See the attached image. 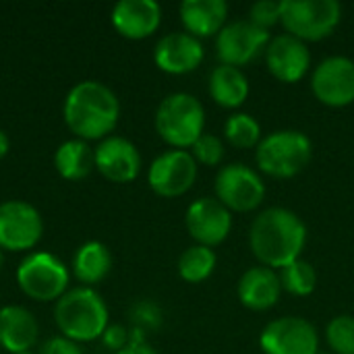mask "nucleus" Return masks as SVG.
<instances>
[{
    "instance_id": "10",
    "label": "nucleus",
    "mask_w": 354,
    "mask_h": 354,
    "mask_svg": "<svg viewBox=\"0 0 354 354\" xmlns=\"http://www.w3.org/2000/svg\"><path fill=\"white\" fill-rule=\"evenodd\" d=\"M270 41L272 35L268 29L257 27L249 19L232 21L226 23L216 35V54L220 58V64L241 68L243 64H249L255 56H259Z\"/></svg>"
},
{
    "instance_id": "3",
    "label": "nucleus",
    "mask_w": 354,
    "mask_h": 354,
    "mask_svg": "<svg viewBox=\"0 0 354 354\" xmlns=\"http://www.w3.org/2000/svg\"><path fill=\"white\" fill-rule=\"evenodd\" d=\"M54 322L64 338L73 342H93L102 338L108 324L104 299L89 286L66 290L54 307Z\"/></svg>"
},
{
    "instance_id": "35",
    "label": "nucleus",
    "mask_w": 354,
    "mask_h": 354,
    "mask_svg": "<svg viewBox=\"0 0 354 354\" xmlns=\"http://www.w3.org/2000/svg\"><path fill=\"white\" fill-rule=\"evenodd\" d=\"M8 149H10V141H8V135L0 129V160L8 153Z\"/></svg>"
},
{
    "instance_id": "33",
    "label": "nucleus",
    "mask_w": 354,
    "mask_h": 354,
    "mask_svg": "<svg viewBox=\"0 0 354 354\" xmlns=\"http://www.w3.org/2000/svg\"><path fill=\"white\" fill-rule=\"evenodd\" d=\"M137 324L147 326V328H158L160 326V311L158 307H153L151 303H141L137 307V315H135Z\"/></svg>"
},
{
    "instance_id": "38",
    "label": "nucleus",
    "mask_w": 354,
    "mask_h": 354,
    "mask_svg": "<svg viewBox=\"0 0 354 354\" xmlns=\"http://www.w3.org/2000/svg\"><path fill=\"white\" fill-rule=\"evenodd\" d=\"M21 354H31V353H21Z\"/></svg>"
},
{
    "instance_id": "16",
    "label": "nucleus",
    "mask_w": 354,
    "mask_h": 354,
    "mask_svg": "<svg viewBox=\"0 0 354 354\" xmlns=\"http://www.w3.org/2000/svg\"><path fill=\"white\" fill-rule=\"evenodd\" d=\"M266 62L270 73L278 81L297 83L307 75L311 66V52L307 48V41L290 33H280L272 37V41L268 44Z\"/></svg>"
},
{
    "instance_id": "6",
    "label": "nucleus",
    "mask_w": 354,
    "mask_h": 354,
    "mask_svg": "<svg viewBox=\"0 0 354 354\" xmlns=\"http://www.w3.org/2000/svg\"><path fill=\"white\" fill-rule=\"evenodd\" d=\"M342 19V4L338 0H282L284 29L303 39L317 41L328 37Z\"/></svg>"
},
{
    "instance_id": "22",
    "label": "nucleus",
    "mask_w": 354,
    "mask_h": 354,
    "mask_svg": "<svg viewBox=\"0 0 354 354\" xmlns=\"http://www.w3.org/2000/svg\"><path fill=\"white\" fill-rule=\"evenodd\" d=\"M212 100L222 108H239L249 97V79L247 75L230 64H218L209 73L207 83Z\"/></svg>"
},
{
    "instance_id": "2",
    "label": "nucleus",
    "mask_w": 354,
    "mask_h": 354,
    "mask_svg": "<svg viewBox=\"0 0 354 354\" xmlns=\"http://www.w3.org/2000/svg\"><path fill=\"white\" fill-rule=\"evenodd\" d=\"M62 116L77 139H106L118 124L120 102L108 85L89 79L71 87L64 97Z\"/></svg>"
},
{
    "instance_id": "20",
    "label": "nucleus",
    "mask_w": 354,
    "mask_h": 354,
    "mask_svg": "<svg viewBox=\"0 0 354 354\" xmlns=\"http://www.w3.org/2000/svg\"><path fill=\"white\" fill-rule=\"evenodd\" d=\"M236 292H239V301L247 309L268 311L278 303V299L282 295L280 274H276L272 268H266V266L249 268L241 276Z\"/></svg>"
},
{
    "instance_id": "8",
    "label": "nucleus",
    "mask_w": 354,
    "mask_h": 354,
    "mask_svg": "<svg viewBox=\"0 0 354 354\" xmlns=\"http://www.w3.org/2000/svg\"><path fill=\"white\" fill-rule=\"evenodd\" d=\"M216 199L230 212H253L266 199V185L261 176L247 164L232 162L222 166L216 174Z\"/></svg>"
},
{
    "instance_id": "34",
    "label": "nucleus",
    "mask_w": 354,
    "mask_h": 354,
    "mask_svg": "<svg viewBox=\"0 0 354 354\" xmlns=\"http://www.w3.org/2000/svg\"><path fill=\"white\" fill-rule=\"evenodd\" d=\"M116 354H158L147 342H129L127 348H122L120 353Z\"/></svg>"
},
{
    "instance_id": "5",
    "label": "nucleus",
    "mask_w": 354,
    "mask_h": 354,
    "mask_svg": "<svg viewBox=\"0 0 354 354\" xmlns=\"http://www.w3.org/2000/svg\"><path fill=\"white\" fill-rule=\"evenodd\" d=\"M313 156L311 139L297 129L274 131L255 147V162L261 172L274 178H292L303 172Z\"/></svg>"
},
{
    "instance_id": "12",
    "label": "nucleus",
    "mask_w": 354,
    "mask_h": 354,
    "mask_svg": "<svg viewBox=\"0 0 354 354\" xmlns=\"http://www.w3.org/2000/svg\"><path fill=\"white\" fill-rule=\"evenodd\" d=\"M197 178V162L187 149H168L160 153L147 172V183L160 197L185 195Z\"/></svg>"
},
{
    "instance_id": "17",
    "label": "nucleus",
    "mask_w": 354,
    "mask_h": 354,
    "mask_svg": "<svg viewBox=\"0 0 354 354\" xmlns=\"http://www.w3.org/2000/svg\"><path fill=\"white\" fill-rule=\"evenodd\" d=\"M203 44L187 31H172L158 39L153 60L160 71L170 75H185L203 62Z\"/></svg>"
},
{
    "instance_id": "32",
    "label": "nucleus",
    "mask_w": 354,
    "mask_h": 354,
    "mask_svg": "<svg viewBox=\"0 0 354 354\" xmlns=\"http://www.w3.org/2000/svg\"><path fill=\"white\" fill-rule=\"evenodd\" d=\"M39 354H83L81 346L64 336H54L41 344Z\"/></svg>"
},
{
    "instance_id": "13",
    "label": "nucleus",
    "mask_w": 354,
    "mask_h": 354,
    "mask_svg": "<svg viewBox=\"0 0 354 354\" xmlns=\"http://www.w3.org/2000/svg\"><path fill=\"white\" fill-rule=\"evenodd\" d=\"M313 95L332 108H344L354 102V60L348 56L324 58L311 75Z\"/></svg>"
},
{
    "instance_id": "18",
    "label": "nucleus",
    "mask_w": 354,
    "mask_h": 354,
    "mask_svg": "<svg viewBox=\"0 0 354 354\" xmlns=\"http://www.w3.org/2000/svg\"><path fill=\"white\" fill-rule=\"evenodd\" d=\"M160 23L162 6L156 0H120L112 8V25L127 39H145Z\"/></svg>"
},
{
    "instance_id": "15",
    "label": "nucleus",
    "mask_w": 354,
    "mask_h": 354,
    "mask_svg": "<svg viewBox=\"0 0 354 354\" xmlns=\"http://www.w3.org/2000/svg\"><path fill=\"white\" fill-rule=\"evenodd\" d=\"M95 168L112 183H131L141 172V153L137 145L124 137L110 135L95 147Z\"/></svg>"
},
{
    "instance_id": "14",
    "label": "nucleus",
    "mask_w": 354,
    "mask_h": 354,
    "mask_svg": "<svg viewBox=\"0 0 354 354\" xmlns=\"http://www.w3.org/2000/svg\"><path fill=\"white\" fill-rule=\"evenodd\" d=\"M185 224L197 245L216 247L228 239L232 230V214L216 197H199L189 205Z\"/></svg>"
},
{
    "instance_id": "11",
    "label": "nucleus",
    "mask_w": 354,
    "mask_h": 354,
    "mask_svg": "<svg viewBox=\"0 0 354 354\" xmlns=\"http://www.w3.org/2000/svg\"><path fill=\"white\" fill-rule=\"evenodd\" d=\"M259 346L266 354H317L319 334L303 317H278L263 328Z\"/></svg>"
},
{
    "instance_id": "29",
    "label": "nucleus",
    "mask_w": 354,
    "mask_h": 354,
    "mask_svg": "<svg viewBox=\"0 0 354 354\" xmlns=\"http://www.w3.org/2000/svg\"><path fill=\"white\" fill-rule=\"evenodd\" d=\"M224 141L214 133H203L191 147V156L195 162H201L205 166H218L224 160Z\"/></svg>"
},
{
    "instance_id": "24",
    "label": "nucleus",
    "mask_w": 354,
    "mask_h": 354,
    "mask_svg": "<svg viewBox=\"0 0 354 354\" xmlns=\"http://www.w3.org/2000/svg\"><path fill=\"white\" fill-rule=\"evenodd\" d=\"M54 166L64 180H81L95 168V149L83 139H68L58 145Z\"/></svg>"
},
{
    "instance_id": "1",
    "label": "nucleus",
    "mask_w": 354,
    "mask_h": 354,
    "mask_svg": "<svg viewBox=\"0 0 354 354\" xmlns=\"http://www.w3.org/2000/svg\"><path fill=\"white\" fill-rule=\"evenodd\" d=\"M249 245L261 266L282 270L301 259L307 245V226L292 209L268 207L253 220Z\"/></svg>"
},
{
    "instance_id": "23",
    "label": "nucleus",
    "mask_w": 354,
    "mask_h": 354,
    "mask_svg": "<svg viewBox=\"0 0 354 354\" xmlns=\"http://www.w3.org/2000/svg\"><path fill=\"white\" fill-rule=\"evenodd\" d=\"M112 270V253L100 241L83 243L73 257V274L83 286H93L102 282Z\"/></svg>"
},
{
    "instance_id": "9",
    "label": "nucleus",
    "mask_w": 354,
    "mask_h": 354,
    "mask_svg": "<svg viewBox=\"0 0 354 354\" xmlns=\"http://www.w3.org/2000/svg\"><path fill=\"white\" fill-rule=\"evenodd\" d=\"M41 232L44 220L31 203L19 199L0 203V251H29L39 243Z\"/></svg>"
},
{
    "instance_id": "31",
    "label": "nucleus",
    "mask_w": 354,
    "mask_h": 354,
    "mask_svg": "<svg viewBox=\"0 0 354 354\" xmlns=\"http://www.w3.org/2000/svg\"><path fill=\"white\" fill-rule=\"evenodd\" d=\"M102 342H104L106 348H110V351H114V353H120L122 348L129 346L131 334H129L127 328H122V326H118V324H116V326H108L106 332L102 334Z\"/></svg>"
},
{
    "instance_id": "7",
    "label": "nucleus",
    "mask_w": 354,
    "mask_h": 354,
    "mask_svg": "<svg viewBox=\"0 0 354 354\" xmlns=\"http://www.w3.org/2000/svg\"><path fill=\"white\" fill-rule=\"evenodd\" d=\"M66 266L48 251L27 255L17 268V284L29 299L37 303L58 301L68 288Z\"/></svg>"
},
{
    "instance_id": "37",
    "label": "nucleus",
    "mask_w": 354,
    "mask_h": 354,
    "mask_svg": "<svg viewBox=\"0 0 354 354\" xmlns=\"http://www.w3.org/2000/svg\"><path fill=\"white\" fill-rule=\"evenodd\" d=\"M317 354H328V353H322V351H319V353H317Z\"/></svg>"
},
{
    "instance_id": "28",
    "label": "nucleus",
    "mask_w": 354,
    "mask_h": 354,
    "mask_svg": "<svg viewBox=\"0 0 354 354\" xmlns=\"http://www.w3.org/2000/svg\"><path fill=\"white\" fill-rule=\"evenodd\" d=\"M326 340L336 354H354V317H334L326 328Z\"/></svg>"
},
{
    "instance_id": "4",
    "label": "nucleus",
    "mask_w": 354,
    "mask_h": 354,
    "mask_svg": "<svg viewBox=\"0 0 354 354\" xmlns=\"http://www.w3.org/2000/svg\"><path fill=\"white\" fill-rule=\"evenodd\" d=\"M205 108L187 91L166 95L156 110V131L174 149L193 147L205 133Z\"/></svg>"
},
{
    "instance_id": "25",
    "label": "nucleus",
    "mask_w": 354,
    "mask_h": 354,
    "mask_svg": "<svg viewBox=\"0 0 354 354\" xmlns=\"http://www.w3.org/2000/svg\"><path fill=\"white\" fill-rule=\"evenodd\" d=\"M218 257L214 253L212 247L205 245H193L189 249H185L178 257V276L189 282V284H199L205 282L214 270H216Z\"/></svg>"
},
{
    "instance_id": "26",
    "label": "nucleus",
    "mask_w": 354,
    "mask_h": 354,
    "mask_svg": "<svg viewBox=\"0 0 354 354\" xmlns=\"http://www.w3.org/2000/svg\"><path fill=\"white\" fill-rule=\"evenodd\" d=\"M224 137L230 145L239 149H251L257 147L261 141V127L251 114L234 112L224 122Z\"/></svg>"
},
{
    "instance_id": "19",
    "label": "nucleus",
    "mask_w": 354,
    "mask_h": 354,
    "mask_svg": "<svg viewBox=\"0 0 354 354\" xmlns=\"http://www.w3.org/2000/svg\"><path fill=\"white\" fill-rule=\"evenodd\" d=\"M39 336L35 315L21 305H6L0 309V346L10 354L29 353Z\"/></svg>"
},
{
    "instance_id": "21",
    "label": "nucleus",
    "mask_w": 354,
    "mask_h": 354,
    "mask_svg": "<svg viewBox=\"0 0 354 354\" xmlns=\"http://www.w3.org/2000/svg\"><path fill=\"white\" fill-rule=\"evenodd\" d=\"M180 21L187 33L195 37L218 35L228 19L226 0H185L180 2Z\"/></svg>"
},
{
    "instance_id": "36",
    "label": "nucleus",
    "mask_w": 354,
    "mask_h": 354,
    "mask_svg": "<svg viewBox=\"0 0 354 354\" xmlns=\"http://www.w3.org/2000/svg\"><path fill=\"white\" fill-rule=\"evenodd\" d=\"M2 266H4V253L0 251V272H2Z\"/></svg>"
},
{
    "instance_id": "27",
    "label": "nucleus",
    "mask_w": 354,
    "mask_h": 354,
    "mask_svg": "<svg viewBox=\"0 0 354 354\" xmlns=\"http://www.w3.org/2000/svg\"><path fill=\"white\" fill-rule=\"evenodd\" d=\"M280 282L282 290L295 297H309L317 288V272L309 261L297 259L280 270Z\"/></svg>"
},
{
    "instance_id": "30",
    "label": "nucleus",
    "mask_w": 354,
    "mask_h": 354,
    "mask_svg": "<svg viewBox=\"0 0 354 354\" xmlns=\"http://www.w3.org/2000/svg\"><path fill=\"white\" fill-rule=\"evenodd\" d=\"M249 21L261 29H268L282 21V0H259L249 8Z\"/></svg>"
}]
</instances>
